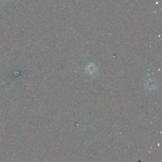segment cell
Listing matches in <instances>:
<instances>
[{
  "label": "cell",
  "mask_w": 162,
  "mask_h": 162,
  "mask_svg": "<svg viewBox=\"0 0 162 162\" xmlns=\"http://www.w3.org/2000/svg\"><path fill=\"white\" fill-rule=\"evenodd\" d=\"M84 70L86 74L91 77H95L98 74V67L93 62H89L86 64Z\"/></svg>",
  "instance_id": "obj_1"
},
{
  "label": "cell",
  "mask_w": 162,
  "mask_h": 162,
  "mask_svg": "<svg viewBox=\"0 0 162 162\" xmlns=\"http://www.w3.org/2000/svg\"><path fill=\"white\" fill-rule=\"evenodd\" d=\"M145 86L147 89H149V90L153 89L156 86V80H154L153 79H148L146 80Z\"/></svg>",
  "instance_id": "obj_2"
}]
</instances>
